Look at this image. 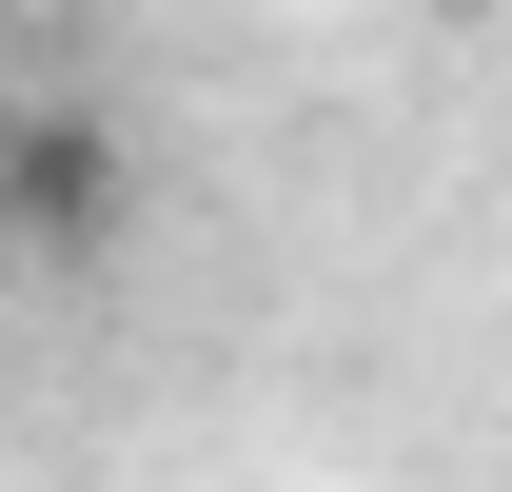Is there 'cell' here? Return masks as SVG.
Masks as SVG:
<instances>
[{
	"mask_svg": "<svg viewBox=\"0 0 512 492\" xmlns=\"http://www.w3.org/2000/svg\"><path fill=\"white\" fill-rule=\"evenodd\" d=\"M0 394H20V335H0Z\"/></svg>",
	"mask_w": 512,
	"mask_h": 492,
	"instance_id": "obj_3",
	"label": "cell"
},
{
	"mask_svg": "<svg viewBox=\"0 0 512 492\" xmlns=\"http://www.w3.org/2000/svg\"><path fill=\"white\" fill-rule=\"evenodd\" d=\"M20 20H40V0H0V40H20Z\"/></svg>",
	"mask_w": 512,
	"mask_h": 492,
	"instance_id": "obj_2",
	"label": "cell"
},
{
	"mask_svg": "<svg viewBox=\"0 0 512 492\" xmlns=\"http://www.w3.org/2000/svg\"><path fill=\"white\" fill-rule=\"evenodd\" d=\"M138 217V138L99 119V99H20L0 119V256L20 276H99Z\"/></svg>",
	"mask_w": 512,
	"mask_h": 492,
	"instance_id": "obj_1",
	"label": "cell"
}]
</instances>
